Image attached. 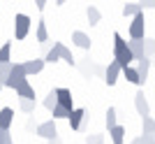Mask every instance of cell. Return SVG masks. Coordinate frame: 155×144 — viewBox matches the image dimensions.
I'll use <instances>...</instances> for the list:
<instances>
[{
  "label": "cell",
  "mask_w": 155,
  "mask_h": 144,
  "mask_svg": "<svg viewBox=\"0 0 155 144\" xmlns=\"http://www.w3.org/2000/svg\"><path fill=\"white\" fill-rule=\"evenodd\" d=\"M49 144H63V142H60L58 137H53V139H49Z\"/></svg>",
  "instance_id": "cell-37"
},
{
  "label": "cell",
  "mask_w": 155,
  "mask_h": 144,
  "mask_svg": "<svg viewBox=\"0 0 155 144\" xmlns=\"http://www.w3.org/2000/svg\"><path fill=\"white\" fill-rule=\"evenodd\" d=\"M35 37H37L39 44H46L49 42V30H46L44 21H37V28H35Z\"/></svg>",
  "instance_id": "cell-18"
},
{
  "label": "cell",
  "mask_w": 155,
  "mask_h": 144,
  "mask_svg": "<svg viewBox=\"0 0 155 144\" xmlns=\"http://www.w3.org/2000/svg\"><path fill=\"white\" fill-rule=\"evenodd\" d=\"M143 37H146V16H143V12H139L137 16H132V23H130V39Z\"/></svg>",
  "instance_id": "cell-2"
},
{
  "label": "cell",
  "mask_w": 155,
  "mask_h": 144,
  "mask_svg": "<svg viewBox=\"0 0 155 144\" xmlns=\"http://www.w3.org/2000/svg\"><path fill=\"white\" fill-rule=\"evenodd\" d=\"M35 7H37V9H44V7H46V0H35Z\"/></svg>",
  "instance_id": "cell-35"
},
{
  "label": "cell",
  "mask_w": 155,
  "mask_h": 144,
  "mask_svg": "<svg viewBox=\"0 0 155 144\" xmlns=\"http://www.w3.org/2000/svg\"><path fill=\"white\" fill-rule=\"evenodd\" d=\"M111 135V144H125V128L123 125H114L109 130Z\"/></svg>",
  "instance_id": "cell-17"
},
{
  "label": "cell",
  "mask_w": 155,
  "mask_h": 144,
  "mask_svg": "<svg viewBox=\"0 0 155 144\" xmlns=\"http://www.w3.org/2000/svg\"><path fill=\"white\" fill-rule=\"evenodd\" d=\"M139 12H143L141 2H125L123 5V16H137Z\"/></svg>",
  "instance_id": "cell-19"
},
{
  "label": "cell",
  "mask_w": 155,
  "mask_h": 144,
  "mask_svg": "<svg viewBox=\"0 0 155 144\" xmlns=\"http://www.w3.org/2000/svg\"><path fill=\"white\" fill-rule=\"evenodd\" d=\"M72 42L77 46H81V49H91V37L86 33H81V30H74V33H72Z\"/></svg>",
  "instance_id": "cell-16"
},
{
  "label": "cell",
  "mask_w": 155,
  "mask_h": 144,
  "mask_svg": "<svg viewBox=\"0 0 155 144\" xmlns=\"http://www.w3.org/2000/svg\"><path fill=\"white\" fill-rule=\"evenodd\" d=\"M56 2H58V5H63V2H67V0H56Z\"/></svg>",
  "instance_id": "cell-38"
},
{
  "label": "cell",
  "mask_w": 155,
  "mask_h": 144,
  "mask_svg": "<svg viewBox=\"0 0 155 144\" xmlns=\"http://www.w3.org/2000/svg\"><path fill=\"white\" fill-rule=\"evenodd\" d=\"M51 114H53V118H56V121H60V118H70L72 109H67V107H63V105H56Z\"/></svg>",
  "instance_id": "cell-24"
},
{
  "label": "cell",
  "mask_w": 155,
  "mask_h": 144,
  "mask_svg": "<svg viewBox=\"0 0 155 144\" xmlns=\"http://www.w3.org/2000/svg\"><path fill=\"white\" fill-rule=\"evenodd\" d=\"M26 79H28V74H26V70H23V63H14L12 72H9V77H7V81H5V86L7 88H16V86H19L21 81H26Z\"/></svg>",
  "instance_id": "cell-4"
},
{
  "label": "cell",
  "mask_w": 155,
  "mask_h": 144,
  "mask_svg": "<svg viewBox=\"0 0 155 144\" xmlns=\"http://www.w3.org/2000/svg\"><path fill=\"white\" fill-rule=\"evenodd\" d=\"M141 132H143V135L155 132V118H150V116H143L141 118Z\"/></svg>",
  "instance_id": "cell-25"
},
{
  "label": "cell",
  "mask_w": 155,
  "mask_h": 144,
  "mask_svg": "<svg viewBox=\"0 0 155 144\" xmlns=\"http://www.w3.org/2000/svg\"><path fill=\"white\" fill-rule=\"evenodd\" d=\"M123 74H125V79H127L130 84H134V86H141V84H143V79H141V74H139V70H137V67H132V65L123 67Z\"/></svg>",
  "instance_id": "cell-11"
},
{
  "label": "cell",
  "mask_w": 155,
  "mask_h": 144,
  "mask_svg": "<svg viewBox=\"0 0 155 144\" xmlns=\"http://www.w3.org/2000/svg\"><path fill=\"white\" fill-rule=\"evenodd\" d=\"M53 44L58 46V51H60V58L65 60V63H70V65H74V56H72V51L67 49V46L63 44V42H53Z\"/></svg>",
  "instance_id": "cell-22"
},
{
  "label": "cell",
  "mask_w": 155,
  "mask_h": 144,
  "mask_svg": "<svg viewBox=\"0 0 155 144\" xmlns=\"http://www.w3.org/2000/svg\"><path fill=\"white\" fill-rule=\"evenodd\" d=\"M143 137V144H155V132H150V135H141Z\"/></svg>",
  "instance_id": "cell-34"
},
{
  "label": "cell",
  "mask_w": 155,
  "mask_h": 144,
  "mask_svg": "<svg viewBox=\"0 0 155 144\" xmlns=\"http://www.w3.org/2000/svg\"><path fill=\"white\" fill-rule=\"evenodd\" d=\"M12 65H14V63H0V84H5V81H7L9 72H12Z\"/></svg>",
  "instance_id": "cell-28"
},
{
  "label": "cell",
  "mask_w": 155,
  "mask_h": 144,
  "mask_svg": "<svg viewBox=\"0 0 155 144\" xmlns=\"http://www.w3.org/2000/svg\"><path fill=\"white\" fill-rule=\"evenodd\" d=\"M44 65H46L44 58H35V60H26V63H23V70H26V74L30 77V74H39V72L44 70Z\"/></svg>",
  "instance_id": "cell-9"
},
{
  "label": "cell",
  "mask_w": 155,
  "mask_h": 144,
  "mask_svg": "<svg viewBox=\"0 0 155 144\" xmlns=\"http://www.w3.org/2000/svg\"><path fill=\"white\" fill-rule=\"evenodd\" d=\"M56 95H58V105L67 107V109H74V102H72V91H70V88H56Z\"/></svg>",
  "instance_id": "cell-10"
},
{
  "label": "cell",
  "mask_w": 155,
  "mask_h": 144,
  "mask_svg": "<svg viewBox=\"0 0 155 144\" xmlns=\"http://www.w3.org/2000/svg\"><path fill=\"white\" fill-rule=\"evenodd\" d=\"M0 63H12V44L9 42L0 46Z\"/></svg>",
  "instance_id": "cell-23"
},
{
  "label": "cell",
  "mask_w": 155,
  "mask_h": 144,
  "mask_svg": "<svg viewBox=\"0 0 155 144\" xmlns=\"http://www.w3.org/2000/svg\"><path fill=\"white\" fill-rule=\"evenodd\" d=\"M35 132H37V137H44V139H53V137H58L56 118H51V121H44V123H39Z\"/></svg>",
  "instance_id": "cell-6"
},
{
  "label": "cell",
  "mask_w": 155,
  "mask_h": 144,
  "mask_svg": "<svg viewBox=\"0 0 155 144\" xmlns=\"http://www.w3.org/2000/svg\"><path fill=\"white\" fill-rule=\"evenodd\" d=\"M114 60H118L123 67H127L134 58V53H132V49H130V44L123 39V35L120 33H114Z\"/></svg>",
  "instance_id": "cell-1"
},
{
  "label": "cell",
  "mask_w": 155,
  "mask_h": 144,
  "mask_svg": "<svg viewBox=\"0 0 155 144\" xmlns=\"http://www.w3.org/2000/svg\"><path fill=\"white\" fill-rule=\"evenodd\" d=\"M2 86H5V84H0V91H2Z\"/></svg>",
  "instance_id": "cell-39"
},
{
  "label": "cell",
  "mask_w": 155,
  "mask_h": 144,
  "mask_svg": "<svg viewBox=\"0 0 155 144\" xmlns=\"http://www.w3.org/2000/svg\"><path fill=\"white\" fill-rule=\"evenodd\" d=\"M114 125H118L116 123V107H109V109H107V128H114Z\"/></svg>",
  "instance_id": "cell-29"
},
{
  "label": "cell",
  "mask_w": 155,
  "mask_h": 144,
  "mask_svg": "<svg viewBox=\"0 0 155 144\" xmlns=\"http://www.w3.org/2000/svg\"><path fill=\"white\" fill-rule=\"evenodd\" d=\"M150 63H153V60H150L148 56H143V58H139V60H137V70H139V74H141L143 84H146V79H148V72H150Z\"/></svg>",
  "instance_id": "cell-15"
},
{
  "label": "cell",
  "mask_w": 155,
  "mask_h": 144,
  "mask_svg": "<svg viewBox=\"0 0 155 144\" xmlns=\"http://www.w3.org/2000/svg\"><path fill=\"white\" fill-rule=\"evenodd\" d=\"M14 91H16V95H19V98H32V100H35V88L28 84V79H26V81H21Z\"/></svg>",
  "instance_id": "cell-14"
},
{
  "label": "cell",
  "mask_w": 155,
  "mask_h": 144,
  "mask_svg": "<svg viewBox=\"0 0 155 144\" xmlns=\"http://www.w3.org/2000/svg\"><path fill=\"white\" fill-rule=\"evenodd\" d=\"M143 9H155V0H139Z\"/></svg>",
  "instance_id": "cell-33"
},
{
  "label": "cell",
  "mask_w": 155,
  "mask_h": 144,
  "mask_svg": "<svg viewBox=\"0 0 155 144\" xmlns=\"http://www.w3.org/2000/svg\"><path fill=\"white\" fill-rule=\"evenodd\" d=\"M44 60H46V63H51V65H53V63H58V60H63V58H60V51H58V46H56V44H53V49H49V51H46Z\"/></svg>",
  "instance_id": "cell-27"
},
{
  "label": "cell",
  "mask_w": 155,
  "mask_h": 144,
  "mask_svg": "<svg viewBox=\"0 0 155 144\" xmlns=\"http://www.w3.org/2000/svg\"><path fill=\"white\" fill-rule=\"evenodd\" d=\"M35 107H37V102L32 98H19V109L23 111V114H32Z\"/></svg>",
  "instance_id": "cell-20"
},
{
  "label": "cell",
  "mask_w": 155,
  "mask_h": 144,
  "mask_svg": "<svg viewBox=\"0 0 155 144\" xmlns=\"http://www.w3.org/2000/svg\"><path fill=\"white\" fill-rule=\"evenodd\" d=\"M86 144H104V135H88L86 137Z\"/></svg>",
  "instance_id": "cell-31"
},
{
  "label": "cell",
  "mask_w": 155,
  "mask_h": 144,
  "mask_svg": "<svg viewBox=\"0 0 155 144\" xmlns=\"http://www.w3.org/2000/svg\"><path fill=\"white\" fill-rule=\"evenodd\" d=\"M134 109H137V114L139 116H150V107H148V100H146V93L143 91H137V95H134Z\"/></svg>",
  "instance_id": "cell-7"
},
{
  "label": "cell",
  "mask_w": 155,
  "mask_h": 144,
  "mask_svg": "<svg viewBox=\"0 0 155 144\" xmlns=\"http://www.w3.org/2000/svg\"><path fill=\"white\" fill-rule=\"evenodd\" d=\"M0 144H14L9 130H2V128H0Z\"/></svg>",
  "instance_id": "cell-32"
},
{
  "label": "cell",
  "mask_w": 155,
  "mask_h": 144,
  "mask_svg": "<svg viewBox=\"0 0 155 144\" xmlns=\"http://www.w3.org/2000/svg\"><path fill=\"white\" fill-rule=\"evenodd\" d=\"M42 105H44L49 111H53V107L58 105V95H56V88H53V91H51V93H49V95L44 98V102H42Z\"/></svg>",
  "instance_id": "cell-26"
},
{
  "label": "cell",
  "mask_w": 155,
  "mask_h": 144,
  "mask_svg": "<svg viewBox=\"0 0 155 144\" xmlns=\"http://www.w3.org/2000/svg\"><path fill=\"white\" fill-rule=\"evenodd\" d=\"M86 19H88V23H91V26H97V23H100V19H102V14H100V9H97V7H88V9H86Z\"/></svg>",
  "instance_id": "cell-21"
},
{
  "label": "cell",
  "mask_w": 155,
  "mask_h": 144,
  "mask_svg": "<svg viewBox=\"0 0 155 144\" xmlns=\"http://www.w3.org/2000/svg\"><path fill=\"white\" fill-rule=\"evenodd\" d=\"M84 118H86V109H81V107H74L70 114V128L72 130H81V125H84Z\"/></svg>",
  "instance_id": "cell-8"
},
{
  "label": "cell",
  "mask_w": 155,
  "mask_h": 144,
  "mask_svg": "<svg viewBox=\"0 0 155 144\" xmlns=\"http://www.w3.org/2000/svg\"><path fill=\"white\" fill-rule=\"evenodd\" d=\"M143 44H146V56H148V58H155V39L146 37V39H143Z\"/></svg>",
  "instance_id": "cell-30"
},
{
  "label": "cell",
  "mask_w": 155,
  "mask_h": 144,
  "mask_svg": "<svg viewBox=\"0 0 155 144\" xmlns=\"http://www.w3.org/2000/svg\"><path fill=\"white\" fill-rule=\"evenodd\" d=\"M120 72H123V65H120L118 60H111L109 65H107V70H104V81H107V86L116 84L118 77H120Z\"/></svg>",
  "instance_id": "cell-5"
},
{
  "label": "cell",
  "mask_w": 155,
  "mask_h": 144,
  "mask_svg": "<svg viewBox=\"0 0 155 144\" xmlns=\"http://www.w3.org/2000/svg\"><path fill=\"white\" fill-rule=\"evenodd\" d=\"M130 144H143V137H137V139H132Z\"/></svg>",
  "instance_id": "cell-36"
},
{
  "label": "cell",
  "mask_w": 155,
  "mask_h": 144,
  "mask_svg": "<svg viewBox=\"0 0 155 144\" xmlns=\"http://www.w3.org/2000/svg\"><path fill=\"white\" fill-rule=\"evenodd\" d=\"M12 121H14V109L12 107H2V109H0V128H2V130H9Z\"/></svg>",
  "instance_id": "cell-12"
},
{
  "label": "cell",
  "mask_w": 155,
  "mask_h": 144,
  "mask_svg": "<svg viewBox=\"0 0 155 144\" xmlns=\"http://www.w3.org/2000/svg\"><path fill=\"white\" fill-rule=\"evenodd\" d=\"M28 33H30V16L28 14H16L14 16V37L26 39Z\"/></svg>",
  "instance_id": "cell-3"
},
{
  "label": "cell",
  "mask_w": 155,
  "mask_h": 144,
  "mask_svg": "<svg viewBox=\"0 0 155 144\" xmlns=\"http://www.w3.org/2000/svg\"><path fill=\"white\" fill-rule=\"evenodd\" d=\"M143 39H146V37H143ZM143 39H130V42H127V44H130V49H132V53H134V58H137V60L146 56V44H143Z\"/></svg>",
  "instance_id": "cell-13"
}]
</instances>
